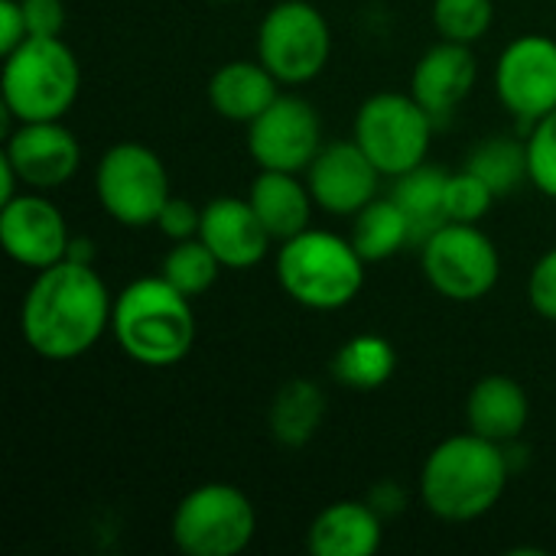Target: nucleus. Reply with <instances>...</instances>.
<instances>
[{
	"label": "nucleus",
	"mask_w": 556,
	"mask_h": 556,
	"mask_svg": "<svg viewBox=\"0 0 556 556\" xmlns=\"http://www.w3.org/2000/svg\"><path fill=\"white\" fill-rule=\"evenodd\" d=\"M68 241L65 218L46 195L23 192L0 205V244L16 264L46 270L65 261Z\"/></svg>",
	"instance_id": "nucleus-13"
},
{
	"label": "nucleus",
	"mask_w": 556,
	"mask_h": 556,
	"mask_svg": "<svg viewBox=\"0 0 556 556\" xmlns=\"http://www.w3.org/2000/svg\"><path fill=\"white\" fill-rule=\"evenodd\" d=\"M528 296L538 316L556 323V248L541 254V261L534 264L531 280H528Z\"/></svg>",
	"instance_id": "nucleus-31"
},
{
	"label": "nucleus",
	"mask_w": 556,
	"mask_h": 556,
	"mask_svg": "<svg viewBox=\"0 0 556 556\" xmlns=\"http://www.w3.org/2000/svg\"><path fill=\"white\" fill-rule=\"evenodd\" d=\"M94 192L101 208L124 228H147L156 225L166 199H169V176L163 160L137 143L124 140L114 143L94 169Z\"/></svg>",
	"instance_id": "nucleus-8"
},
{
	"label": "nucleus",
	"mask_w": 556,
	"mask_h": 556,
	"mask_svg": "<svg viewBox=\"0 0 556 556\" xmlns=\"http://www.w3.org/2000/svg\"><path fill=\"white\" fill-rule=\"evenodd\" d=\"M381 169L352 140L326 143L306 169V186L313 202L332 215H358L371 199H378Z\"/></svg>",
	"instance_id": "nucleus-14"
},
{
	"label": "nucleus",
	"mask_w": 556,
	"mask_h": 556,
	"mask_svg": "<svg viewBox=\"0 0 556 556\" xmlns=\"http://www.w3.org/2000/svg\"><path fill=\"white\" fill-rule=\"evenodd\" d=\"M248 150L261 169L306 173L323 150V124L306 98L280 94L248 124Z\"/></svg>",
	"instance_id": "nucleus-11"
},
{
	"label": "nucleus",
	"mask_w": 556,
	"mask_h": 556,
	"mask_svg": "<svg viewBox=\"0 0 556 556\" xmlns=\"http://www.w3.org/2000/svg\"><path fill=\"white\" fill-rule=\"evenodd\" d=\"M114 296L94 264L59 261L36 274L23 296L20 329L26 345L46 362H72L98 345L111 329Z\"/></svg>",
	"instance_id": "nucleus-1"
},
{
	"label": "nucleus",
	"mask_w": 556,
	"mask_h": 556,
	"mask_svg": "<svg viewBox=\"0 0 556 556\" xmlns=\"http://www.w3.org/2000/svg\"><path fill=\"white\" fill-rule=\"evenodd\" d=\"M114 342L127 358L147 368L179 365L195 342V313L163 274L140 277L114 296L111 309Z\"/></svg>",
	"instance_id": "nucleus-3"
},
{
	"label": "nucleus",
	"mask_w": 556,
	"mask_h": 556,
	"mask_svg": "<svg viewBox=\"0 0 556 556\" xmlns=\"http://www.w3.org/2000/svg\"><path fill=\"white\" fill-rule=\"evenodd\" d=\"M394 368H397L394 345L375 332H362V336L349 339L332 358L336 381H342L352 391H375V388L388 384L394 378Z\"/></svg>",
	"instance_id": "nucleus-24"
},
{
	"label": "nucleus",
	"mask_w": 556,
	"mask_h": 556,
	"mask_svg": "<svg viewBox=\"0 0 556 556\" xmlns=\"http://www.w3.org/2000/svg\"><path fill=\"white\" fill-rule=\"evenodd\" d=\"M218 257L205 248L202 238H186V241H176L169 248V254L163 257V277L179 290L186 293L189 300L192 296H202L215 280H218Z\"/></svg>",
	"instance_id": "nucleus-27"
},
{
	"label": "nucleus",
	"mask_w": 556,
	"mask_h": 556,
	"mask_svg": "<svg viewBox=\"0 0 556 556\" xmlns=\"http://www.w3.org/2000/svg\"><path fill=\"white\" fill-rule=\"evenodd\" d=\"M508 479L511 463L505 446L469 430L430 450L420 472V498L433 518L466 525L502 502Z\"/></svg>",
	"instance_id": "nucleus-2"
},
{
	"label": "nucleus",
	"mask_w": 556,
	"mask_h": 556,
	"mask_svg": "<svg viewBox=\"0 0 556 556\" xmlns=\"http://www.w3.org/2000/svg\"><path fill=\"white\" fill-rule=\"evenodd\" d=\"M528 391L508 375H485L466 401L469 430L492 443H515L528 427Z\"/></svg>",
	"instance_id": "nucleus-19"
},
{
	"label": "nucleus",
	"mask_w": 556,
	"mask_h": 556,
	"mask_svg": "<svg viewBox=\"0 0 556 556\" xmlns=\"http://www.w3.org/2000/svg\"><path fill=\"white\" fill-rule=\"evenodd\" d=\"M495 20L492 0H433V26L450 42H479Z\"/></svg>",
	"instance_id": "nucleus-28"
},
{
	"label": "nucleus",
	"mask_w": 556,
	"mask_h": 556,
	"mask_svg": "<svg viewBox=\"0 0 556 556\" xmlns=\"http://www.w3.org/2000/svg\"><path fill=\"white\" fill-rule=\"evenodd\" d=\"M248 202L254 205L261 225L274 241H287L309 228L313 218V192L296 179V173L261 169L251 182Z\"/></svg>",
	"instance_id": "nucleus-21"
},
{
	"label": "nucleus",
	"mask_w": 556,
	"mask_h": 556,
	"mask_svg": "<svg viewBox=\"0 0 556 556\" xmlns=\"http://www.w3.org/2000/svg\"><path fill=\"white\" fill-rule=\"evenodd\" d=\"M476 55L466 42L440 39L427 55L417 62L410 75V94L433 114V121L450 117L476 88Z\"/></svg>",
	"instance_id": "nucleus-17"
},
{
	"label": "nucleus",
	"mask_w": 556,
	"mask_h": 556,
	"mask_svg": "<svg viewBox=\"0 0 556 556\" xmlns=\"http://www.w3.org/2000/svg\"><path fill=\"white\" fill-rule=\"evenodd\" d=\"M381 541V515L368 502H336L323 508L306 534V547L316 556H375Z\"/></svg>",
	"instance_id": "nucleus-18"
},
{
	"label": "nucleus",
	"mask_w": 556,
	"mask_h": 556,
	"mask_svg": "<svg viewBox=\"0 0 556 556\" xmlns=\"http://www.w3.org/2000/svg\"><path fill=\"white\" fill-rule=\"evenodd\" d=\"M446 179L450 173L443 166L433 163H420L410 173L397 176L391 199L401 205V212L407 215L410 225V248H424L427 238L433 231H440L450 218L443 208V195H446Z\"/></svg>",
	"instance_id": "nucleus-22"
},
{
	"label": "nucleus",
	"mask_w": 556,
	"mask_h": 556,
	"mask_svg": "<svg viewBox=\"0 0 556 556\" xmlns=\"http://www.w3.org/2000/svg\"><path fill=\"white\" fill-rule=\"evenodd\" d=\"M169 534L186 556H238L257 534V511L241 489L208 482L176 505Z\"/></svg>",
	"instance_id": "nucleus-6"
},
{
	"label": "nucleus",
	"mask_w": 556,
	"mask_h": 556,
	"mask_svg": "<svg viewBox=\"0 0 556 556\" xmlns=\"http://www.w3.org/2000/svg\"><path fill=\"white\" fill-rule=\"evenodd\" d=\"M525 147H528V179L544 195L556 199V108L531 124Z\"/></svg>",
	"instance_id": "nucleus-30"
},
{
	"label": "nucleus",
	"mask_w": 556,
	"mask_h": 556,
	"mask_svg": "<svg viewBox=\"0 0 556 556\" xmlns=\"http://www.w3.org/2000/svg\"><path fill=\"white\" fill-rule=\"evenodd\" d=\"M277 85H280L277 75L261 59L225 62L208 81V101L218 117L235 121V124H251L280 98Z\"/></svg>",
	"instance_id": "nucleus-20"
},
{
	"label": "nucleus",
	"mask_w": 556,
	"mask_h": 556,
	"mask_svg": "<svg viewBox=\"0 0 556 556\" xmlns=\"http://www.w3.org/2000/svg\"><path fill=\"white\" fill-rule=\"evenodd\" d=\"M365 257L336 231L306 228L277 251V283L283 293L316 313L349 306L365 287Z\"/></svg>",
	"instance_id": "nucleus-4"
},
{
	"label": "nucleus",
	"mask_w": 556,
	"mask_h": 556,
	"mask_svg": "<svg viewBox=\"0 0 556 556\" xmlns=\"http://www.w3.org/2000/svg\"><path fill=\"white\" fill-rule=\"evenodd\" d=\"M323 417H326L323 388L306 378H293L274 394L267 424H270V437L283 450H300L316 437V430L323 427Z\"/></svg>",
	"instance_id": "nucleus-23"
},
{
	"label": "nucleus",
	"mask_w": 556,
	"mask_h": 556,
	"mask_svg": "<svg viewBox=\"0 0 556 556\" xmlns=\"http://www.w3.org/2000/svg\"><path fill=\"white\" fill-rule=\"evenodd\" d=\"M199 238L228 270H248L264 261L267 244L274 241L261 225L254 205L248 199L218 195L202 208Z\"/></svg>",
	"instance_id": "nucleus-16"
},
{
	"label": "nucleus",
	"mask_w": 556,
	"mask_h": 556,
	"mask_svg": "<svg viewBox=\"0 0 556 556\" xmlns=\"http://www.w3.org/2000/svg\"><path fill=\"white\" fill-rule=\"evenodd\" d=\"M495 91L518 121H541L556 108V39L528 33L505 46L495 65Z\"/></svg>",
	"instance_id": "nucleus-12"
},
{
	"label": "nucleus",
	"mask_w": 556,
	"mask_h": 556,
	"mask_svg": "<svg viewBox=\"0 0 556 556\" xmlns=\"http://www.w3.org/2000/svg\"><path fill=\"white\" fill-rule=\"evenodd\" d=\"M199 225H202V212L186 202V199H176L169 195L160 218H156V228L169 238V241H186V238H199Z\"/></svg>",
	"instance_id": "nucleus-32"
},
{
	"label": "nucleus",
	"mask_w": 556,
	"mask_h": 556,
	"mask_svg": "<svg viewBox=\"0 0 556 556\" xmlns=\"http://www.w3.org/2000/svg\"><path fill=\"white\" fill-rule=\"evenodd\" d=\"M352 244L358 248V254L375 264V261H388L397 251L410 248V225L407 215L401 212V205L394 199H371L352 225Z\"/></svg>",
	"instance_id": "nucleus-25"
},
{
	"label": "nucleus",
	"mask_w": 556,
	"mask_h": 556,
	"mask_svg": "<svg viewBox=\"0 0 556 556\" xmlns=\"http://www.w3.org/2000/svg\"><path fill=\"white\" fill-rule=\"evenodd\" d=\"M424 274L430 287L453 303H476L489 296L502 277L498 248L469 222H446L420 248Z\"/></svg>",
	"instance_id": "nucleus-9"
},
{
	"label": "nucleus",
	"mask_w": 556,
	"mask_h": 556,
	"mask_svg": "<svg viewBox=\"0 0 556 556\" xmlns=\"http://www.w3.org/2000/svg\"><path fill=\"white\" fill-rule=\"evenodd\" d=\"M433 124V114L414 94L381 91L358 108L352 137L381 169V176L397 179L427 163Z\"/></svg>",
	"instance_id": "nucleus-7"
},
{
	"label": "nucleus",
	"mask_w": 556,
	"mask_h": 556,
	"mask_svg": "<svg viewBox=\"0 0 556 556\" xmlns=\"http://www.w3.org/2000/svg\"><path fill=\"white\" fill-rule=\"evenodd\" d=\"M3 156L29 189H55L68 182L81 163V147L62 121H26L20 124Z\"/></svg>",
	"instance_id": "nucleus-15"
},
{
	"label": "nucleus",
	"mask_w": 556,
	"mask_h": 556,
	"mask_svg": "<svg viewBox=\"0 0 556 556\" xmlns=\"http://www.w3.org/2000/svg\"><path fill=\"white\" fill-rule=\"evenodd\" d=\"M329 52V23L309 0H280L257 26V59L277 75L280 85L313 81L326 68Z\"/></svg>",
	"instance_id": "nucleus-10"
},
{
	"label": "nucleus",
	"mask_w": 556,
	"mask_h": 556,
	"mask_svg": "<svg viewBox=\"0 0 556 556\" xmlns=\"http://www.w3.org/2000/svg\"><path fill=\"white\" fill-rule=\"evenodd\" d=\"M0 52H13L20 42L29 39V26H26V13H23V3L20 0H0Z\"/></svg>",
	"instance_id": "nucleus-34"
},
{
	"label": "nucleus",
	"mask_w": 556,
	"mask_h": 556,
	"mask_svg": "<svg viewBox=\"0 0 556 556\" xmlns=\"http://www.w3.org/2000/svg\"><path fill=\"white\" fill-rule=\"evenodd\" d=\"M466 169L482 176L495 195H508L528 179V147L515 137H485L466 156Z\"/></svg>",
	"instance_id": "nucleus-26"
},
{
	"label": "nucleus",
	"mask_w": 556,
	"mask_h": 556,
	"mask_svg": "<svg viewBox=\"0 0 556 556\" xmlns=\"http://www.w3.org/2000/svg\"><path fill=\"white\" fill-rule=\"evenodd\" d=\"M26 13L29 36H59L65 26V7L62 0H20Z\"/></svg>",
	"instance_id": "nucleus-33"
},
{
	"label": "nucleus",
	"mask_w": 556,
	"mask_h": 556,
	"mask_svg": "<svg viewBox=\"0 0 556 556\" xmlns=\"http://www.w3.org/2000/svg\"><path fill=\"white\" fill-rule=\"evenodd\" d=\"M81 85L78 59L59 36H29L3 55V111L26 121H62Z\"/></svg>",
	"instance_id": "nucleus-5"
},
{
	"label": "nucleus",
	"mask_w": 556,
	"mask_h": 556,
	"mask_svg": "<svg viewBox=\"0 0 556 556\" xmlns=\"http://www.w3.org/2000/svg\"><path fill=\"white\" fill-rule=\"evenodd\" d=\"M65 257L68 261H78V264H94V244H91V238H72Z\"/></svg>",
	"instance_id": "nucleus-36"
},
{
	"label": "nucleus",
	"mask_w": 556,
	"mask_h": 556,
	"mask_svg": "<svg viewBox=\"0 0 556 556\" xmlns=\"http://www.w3.org/2000/svg\"><path fill=\"white\" fill-rule=\"evenodd\" d=\"M368 505L381 515V518H388V515H401L404 508H407V492L397 485V482H378L375 489H371V495H368Z\"/></svg>",
	"instance_id": "nucleus-35"
},
{
	"label": "nucleus",
	"mask_w": 556,
	"mask_h": 556,
	"mask_svg": "<svg viewBox=\"0 0 556 556\" xmlns=\"http://www.w3.org/2000/svg\"><path fill=\"white\" fill-rule=\"evenodd\" d=\"M495 199H498L495 189H492L482 176H476L472 169L463 166L459 173H450V179H446L443 208H446V218H450V222L479 225V222L489 215V208H492Z\"/></svg>",
	"instance_id": "nucleus-29"
}]
</instances>
